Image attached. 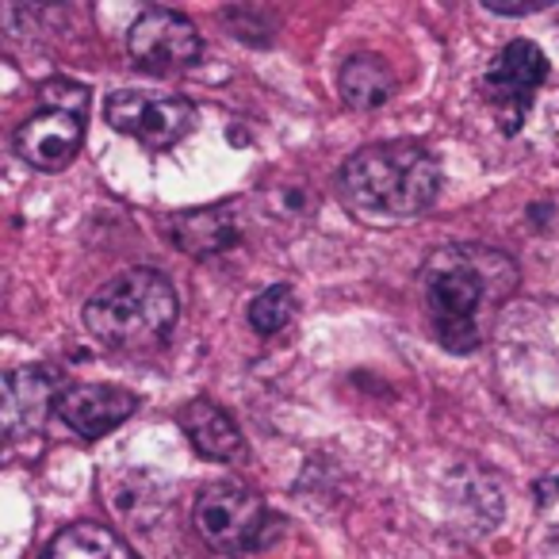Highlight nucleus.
Instances as JSON below:
<instances>
[{"label":"nucleus","mask_w":559,"mask_h":559,"mask_svg":"<svg viewBox=\"0 0 559 559\" xmlns=\"http://www.w3.org/2000/svg\"><path fill=\"white\" fill-rule=\"evenodd\" d=\"M426 314L449 353H475L487 322L518 288V264L487 246H444L421 269Z\"/></svg>","instance_id":"f257e3e1"},{"label":"nucleus","mask_w":559,"mask_h":559,"mask_svg":"<svg viewBox=\"0 0 559 559\" xmlns=\"http://www.w3.org/2000/svg\"><path fill=\"white\" fill-rule=\"evenodd\" d=\"M441 192V165L418 142H376L337 173V195L349 211L376 218H414L433 207Z\"/></svg>","instance_id":"f03ea898"},{"label":"nucleus","mask_w":559,"mask_h":559,"mask_svg":"<svg viewBox=\"0 0 559 559\" xmlns=\"http://www.w3.org/2000/svg\"><path fill=\"white\" fill-rule=\"evenodd\" d=\"M180 314V299L173 284L157 269H131L108 280L85 304L81 322L88 337L104 349H150L173 330Z\"/></svg>","instance_id":"7ed1b4c3"},{"label":"nucleus","mask_w":559,"mask_h":559,"mask_svg":"<svg viewBox=\"0 0 559 559\" xmlns=\"http://www.w3.org/2000/svg\"><path fill=\"white\" fill-rule=\"evenodd\" d=\"M195 533L203 536V544H211L215 551H253L264 540L269 528V510L249 487L238 483H215L195 498Z\"/></svg>","instance_id":"20e7f679"},{"label":"nucleus","mask_w":559,"mask_h":559,"mask_svg":"<svg viewBox=\"0 0 559 559\" xmlns=\"http://www.w3.org/2000/svg\"><path fill=\"white\" fill-rule=\"evenodd\" d=\"M108 123L119 134H131L146 150H173L195 127V104L185 96H154L142 88H119L104 104Z\"/></svg>","instance_id":"39448f33"},{"label":"nucleus","mask_w":559,"mask_h":559,"mask_svg":"<svg viewBox=\"0 0 559 559\" xmlns=\"http://www.w3.org/2000/svg\"><path fill=\"white\" fill-rule=\"evenodd\" d=\"M548 78V58L536 43L513 39L502 55L490 62L487 78H483V93H487L490 108L498 116V127L506 134H518L525 123L528 108H533L536 88Z\"/></svg>","instance_id":"423d86ee"},{"label":"nucleus","mask_w":559,"mask_h":559,"mask_svg":"<svg viewBox=\"0 0 559 559\" xmlns=\"http://www.w3.org/2000/svg\"><path fill=\"white\" fill-rule=\"evenodd\" d=\"M127 50L150 73H177L195 66L203 43L188 16L173 9H150L127 32Z\"/></svg>","instance_id":"0eeeda50"},{"label":"nucleus","mask_w":559,"mask_h":559,"mask_svg":"<svg viewBox=\"0 0 559 559\" xmlns=\"http://www.w3.org/2000/svg\"><path fill=\"white\" fill-rule=\"evenodd\" d=\"M66 391V376L47 365H27L0 372V441L24 437L47 421Z\"/></svg>","instance_id":"6e6552de"},{"label":"nucleus","mask_w":559,"mask_h":559,"mask_svg":"<svg viewBox=\"0 0 559 559\" xmlns=\"http://www.w3.org/2000/svg\"><path fill=\"white\" fill-rule=\"evenodd\" d=\"M134 411H139V399L127 388H116V383H73V388L62 391L55 406L58 418L88 441L119 429Z\"/></svg>","instance_id":"1a4fd4ad"},{"label":"nucleus","mask_w":559,"mask_h":559,"mask_svg":"<svg viewBox=\"0 0 559 559\" xmlns=\"http://www.w3.org/2000/svg\"><path fill=\"white\" fill-rule=\"evenodd\" d=\"M81 142H85V119L70 116V111L43 108L27 123H20L16 154L35 169L58 173L81 154Z\"/></svg>","instance_id":"9d476101"},{"label":"nucleus","mask_w":559,"mask_h":559,"mask_svg":"<svg viewBox=\"0 0 559 559\" xmlns=\"http://www.w3.org/2000/svg\"><path fill=\"white\" fill-rule=\"evenodd\" d=\"M180 429L192 441V449L200 452L203 460H218V464H238L246 460L249 444L246 437L238 433L234 418L211 399H192V403L180 411Z\"/></svg>","instance_id":"9b49d317"},{"label":"nucleus","mask_w":559,"mask_h":559,"mask_svg":"<svg viewBox=\"0 0 559 559\" xmlns=\"http://www.w3.org/2000/svg\"><path fill=\"white\" fill-rule=\"evenodd\" d=\"M234 203H218V207H200V211H188L173 223V238L185 253L192 257H211V253H223L238 241L241 223L238 215H230Z\"/></svg>","instance_id":"f8f14e48"},{"label":"nucleus","mask_w":559,"mask_h":559,"mask_svg":"<svg viewBox=\"0 0 559 559\" xmlns=\"http://www.w3.org/2000/svg\"><path fill=\"white\" fill-rule=\"evenodd\" d=\"M395 73L380 55H353L337 70V93L349 108L376 111L395 96Z\"/></svg>","instance_id":"ddd939ff"},{"label":"nucleus","mask_w":559,"mask_h":559,"mask_svg":"<svg viewBox=\"0 0 559 559\" xmlns=\"http://www.w3.org/2000/svg\"><path fill=\"white\" fill-rule=\"evenodd\" d=\"M43 559H139V551L119 533H111L108 525L78 521V525H66L62 533L47 544Z\"/></svg>","instance_id":"4468645a"},{"label":"nucleus","mask_w":559,"mask_h":559,"mask_svg":"<svg viewBox=\"0 0 559 559\" xmlns=\"http://www.w3.org/2000/svg\"><path fill=\"white\" fill-rule=\"evenodd\" d=\"M292 319H296V288L292 284H272L249 304V326L264 337L280 334Z\"/></svg>","instance_id":"2eb2a0df"},{"label":"nucleus","mask_w":559,"mask_h":559,"mask_svg":"<svg viewBox=\"0 0 559 559\" xmlns=\"http://www.w3.org/2000/svg\"><path fill=\"white\" fill-rule=\"evenodd\" d=\"M43 96V108H55V111H70V116L85 119L88 116V88L78 85V81H66V78H50L47 85L39 88Z\"/></svg>","instance_id":"dca6fc26"},{"label":"nucleus","mask_w":559,"mask_h":559,"mask_svg":"<svg viewBox=\"0 0 559 559\" xmlns=\"http://www.w3.org/2000/svg\"><path fill=\"white\" fill-rule=\"evenodd\" d=\"M0 456H4V441H0Z\"/></svg>","instance_id":"f3484780"}]
</instances>
